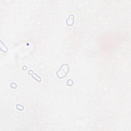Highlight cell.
Returning a JSON list of instances; mask_svg holds the SVG:
<instances>
[{
    "label": "cell",
    "mask_w": 131,
    "mask_h": 131,
    "mask_svg": "<svg viewBox=\"0 0 131 131\" xmlns=\"http://www.w3.org/2000/svg\"><path fill=\"white\" fill-rule=\"evenodd\" d=\"M70 68L68 64H65L62 65L60 68H59V70L56 72V75L58 78L62 79L63 78L65 77L67 74L69 72Z\"/></svg>",
    "instance_id": "1"
},
{
    "label": "cell",
    "mask_w": 131,
    "mask_h": 131,
    "mask_svg": "<svg viewBox=\"0 0 131 131\" xmlns=\"http://www.w3.org/2000/svg\"><path fill=\"white\" fill-rule=\"evenodd\" d=\"M74 23V16L73 14H70L68 18L66 20L67 25L69 26H71Z\"/></svg>",
    "instance_id": "2"
},
{
    "label": "cell",
    "mask_w": 131,
    "mask_h": 131,
    "mask_svg": "<svg viewBox=\"0 0 131 131\" xmlns=\"http://www.w3.org/2000/svg\"><path fill=\"white\" fill-rule=\"evenodd\" d=\"M28 73H29L30 75H31V76L32 77L35 79V81H38V82L41 81H42L41 78L40 77H39V76H38V75H37L36 74H35V73L33 72V71H32V70H29V72H28Z\"/></svg>",
    "instance_id": "3"
},
{
    "label": "cell",
    "mask_w": 131,
    "mask_h": 131,
    "mask_svg": "<svg viewBox=\"0 0 131 131\" xmlns=\"http://www.w3.org/2000/svg\"><path fill=\"white\" fill-rule=\"evenodd\" d=\"M67 84L69 86H72L73 85V81L72 79H69L67 81Z\"/></svg>",
    "instance_id": "4"
}]
</instances>
